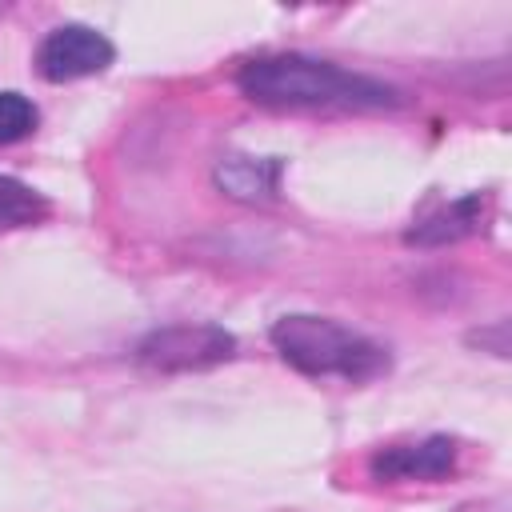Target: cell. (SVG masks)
<instances>
[{
    "label": "cell",
    "mask_w": 512,
    "mask_h": 512,
    "mask_svg": "<svg viewBox=\"0 0 512 512\" xmlns=\"http://www.w3.org/2000/svg\"><path fill=\"white\" fill-rule=\"evenodd\" d=\"M236 356V336L220 324H168L148 332L136 344V360L152 372H188L212 368Z\"/></svg>",
    "instance_id": "3"
},
{
    "label": "cell",
    "mask_w": 512,
    "mask_h": 512,
    "mask_svg": "<svg viewBox=\"0 0 512 512\" xmlns=\"http://www.w3.org/2000/svg\"><path fill=\"white\" fill-rule=\"evenodd\" d=\"M280 180V160L256 156H224L216 164V184L236 200H272Z\"/></svg>",
    "instance_id": "6"
},
{
    "label": "cell",
    "mask_w": 512,
    "mask_h": 512,
    "mask_svg": "<svg viewBox=\"0 0 512 512\" xmlns=\"http://www.w3.org/2000/svg\"><path fill=\"white\" fill-rule=\"evenodd\" d=\"M236 88L264 108H340L368 112L400 104V92L384 80L348 72L332 60H316L304 52H268L252 56L236 72Z\"/></svg>",
    "instance_id": "1"
},
{
    "label": "cell",
    "mask_w": 512,
    "mask_h": 512,
    "mask_svg": "<svg viewBox=\"0 0 512 512\" xmlns=\"http://www.w3.org/2000/svg\"><path fill=\"white\" fill-rule=\"evenodd\" d=\"M272 348L284 364H292L304 376H340L348 384H364L388 372V348L368 340L364 332H352L328 316L292 312L272 324Z\"/></svg>",
    "instance_id": "2"
},
{
    "label": "cell",
    "mask_w": 512,
    "mask_h": 512,
    "mask_svg": "<svg viewBox=\"0 0 512 512\" xmlns=\"http://www.w3.org/2000/svg\"><path fill=\"white\" fill-rule=\"evenodd\" d=\"M480 212H484V204H480V196H476V192H472V196H460V200H452L448 208H440L436 216H428L424 224H416V228H412L404 240H408V244H420V248L460 240V236L476 232Z\"/></svg>",
    "instance_id": "7"
},
{
    "label": "cell",
    "mask_w": 512,
    "mask_h": 512,
    "mask_svg": "<svg viewBox=\"0 0 512 512\" xmlns=\"http://www.w3.org/2000/svg\"><path fill=\"white\" fill-rule=\"evenodd\" d=\"M456 440L452 436H428L420 444H396L368 460L372 480H444L456 472Z\"/></svg>",
    "instance_id": "5"
},
{
    "label": "cell",
    "mask_w": 512,
    "mask_h": 512,
    "mask_svg": "<svg viewBox=\"0 0 512 512\" xmlns=\"http://www.w3.org/2000/svg\"><path fill=\"white\" fill-rule=\"evenodd\" d=\"M48 216V200L16 176H0V228H24Z\"/></svg>",
    "instance_id": "8"
},
{
    "label": "cell",
    "mask_w": 512,
    "mask_h": 512,
    "mask_svg": "<svg viewBox=\"0 0 512 512\" xmlns=\"http://www.w3.org/2000/svg\"><path fill=\"white\" fill-rule=\"evenodd\" d=\"M36 124H40V112L24 92H0V148L32 136Z\"/></svg>",
    "instance_id": "9"
},
{
    "label": "cell",
    "mask_w": 512,
    "mask_h": 512,
    "mask_svg": "<svg viewBox=\"0 0 512 512\" xmlns=\"http://www.w3.org/2000/svg\"><path fill=\"white\" fill-rule=\"evenodd\" d=\"M116 60V44L88 24H60L36 48V72L48 84H68L104 72Z\"/></svg>",
    "instance_id": "4"
}]
</instances>
